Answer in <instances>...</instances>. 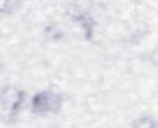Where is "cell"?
<instances>
[{
  "instance_id": "obj_1",
  "label": "cell",
  "mask_w": 158,
  "mask_h": 128,
  "mask_svg": "<svg viewBox=\"0 0 158 128\" xmlns=\"http://www.w3.org/2000/svg\"><path fill=\"white\" fill-rule=\"evenodd\" d=\"M26 98V94L22 89L6 85L0 90V119L5 122H12Z\"/></svg>"
},
{
  "instance_id": "obj_2",
  "label": "cell",
  "mask_w": 158,
  "mask_h": 128,
  "mask_svg": "<svg viewBox=\"0 0 158 128\" xmlns=\"http://www.w3.org/2000/svg\"><path fill=\"white\" fill-rule=\"evenodd\" d=\"M63 95L58 91L46 89L36 92L31 98V111L35 114L44 116L58 113L63 107Z\"/></svg>"
},
{
  "instance_id": "obj_3",
  "label": "cell",
  "mask_w": 158,
  "mask_h": 128,
  "mask_svg": "<svg viewBox=\"0 0 158 128\" xmlns=\"http://www.w3.org/2000/svg\"><path fill=\"white\" fill-rule=\"evenodd\" d=\"M68 16L72 18V21L77 22L80 26V28L84 31V34H85L86 39H91L93 38L95 21H94L93 16L89 12L84 11L80 7H75V9H70L68 11Z\"/></svg>"
},
{
  "instance_id": "obj_4",
  "label": "cell",
  "mask_w": 158,
  "mask_h": 128,
  "mask_svg": "<svg viewBox=\"0 0 158 128\" xmlns=\"http://www.w3.org/2000/svg\"><path fill=\"white\" fill-rule=\"evenodd\" d=\"M132 128H157L156 119L151 116H143L135 122Z\"/></svg>"
},
{
  "instance_id": "obj_5",
  "label": "cell",
  "mask_w": 158,
  "mask_h": 128,
  "mask_svg": "<svg viewBox=\"0 0 158 128\" xmlns=\"http://www.w3.org/2000/svg\"><path fill=\"white\" fill-rule=\"evenodd\" d=\"M16 4L15 2H0V14H9L15 9Z\"/></svg>"
}]
</instances>
